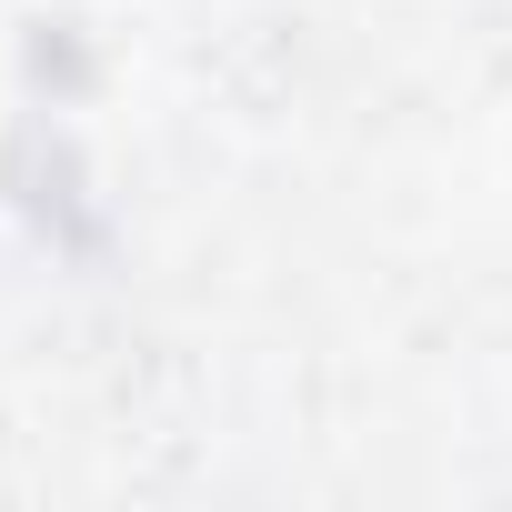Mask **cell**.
Masks as SVG:
<instances>
[]
</instances>
